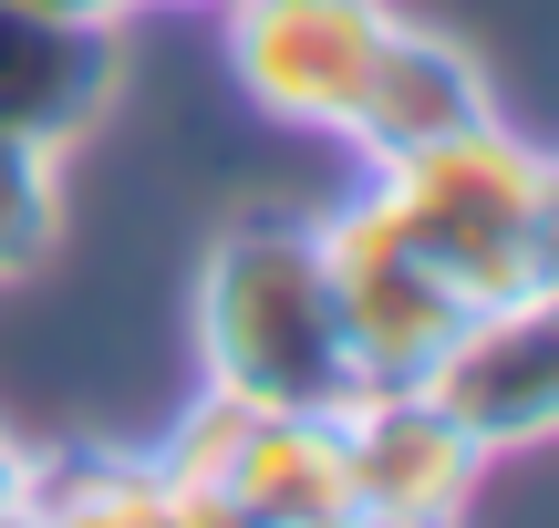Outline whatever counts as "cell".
Here are the masks:
<instances>
[{
	"label": "cell",
	"mask_w": 559,
	"mask_h": 528,
	"mask_svg": "<svg viewBox=\"0 0 559 528\" xmlns=\"http://www.w3.org/2000/svg\"><path fill=\"white\" fill-rule=\"evenodd\" d=\"M198 373L249 405L342 415L353 405V352H342L332 269H321V218L290 207H239L198 269Z\"/></svg>",
	"instance_id": "6da1fadb"
},
{
	"label": "cell",
	"mask_w": 559,
	"mask_h": 528,
	"mask_svg": "<svg viewBox=\"0 0 559 528\" xmlns=\"http://www.w3.org/2000/svg\"><path fill=\"white\" fill-rule=\"evenodd\" d=\"M549 177H559V156L508 135V115H498V124H466L445 145L373 166L362 187L404 228V249L466 311H487V301H519V290L549 280Z\"/></svg>",
	"instance_id": "7a4b0ae2"
},
{
	"label": "cell",
	"mask_w": 559,
	"mask_h": 528,
	"mask_svg": "<svg viewBox=\"0 0 559 528\" xmlns=\"http://www.w3.org/2000/svg\"><path fill=\"white\" fill-rule=\"evenodd\" d=\"M321 269H332V311H342L353 384L362 394L436 384V363L456 352V332H466V301L404 249V228L373 207V187L321 218Z\"/></svg>",
	"instance_id": "3957f363"
},
{
	"label": "cell",
	"mask_w": 559,
	"mask_h": 528,
	"mask_svg": "<svg viewBox=\"0 0 559 528\" xmlns=\"http://www.w3.org/2000/svg\"><path fill=\"white\" fill-rule=\"evenodd\" d=\"M394 32V0H218V41H228V83L290 135H332L353 115L373 41Z\"/></svg>",
	"instance_id": "277c9868"
},
{
	"label": "cell",
	"mask_w": 559,
	"mask_h": 528,
	"mask_svg": "<svg viewBox=\"0 0 559 528\" xmlns=\"http://www.w3.org/2000/svg\"><path fill=\"white\" fill-rule=\"evenodd\" d=\"M436 394L456 415V435L477 456H519V446H549L559 435V269L519 301H487L466 311L456 352L436 363Z\"/></svg>",
	"instance_id": "5b68a950"
},
{
	"label": "cell",
	"mask_w": 559,
	"mask_h": 528,
	"mask_svg": "<svg viewBox=\"0 0 559 528\" xmlns=\"http://www.w3.org/2000/svg\"><path fill=\"white\" fill-rule=\"evenodd\" d=\"M342 467H353V508L383 528H456L466 488L487 456L456 435V415L425 384L404 394H353L342 405Z\"/></svg>",
	"instance_id": "8992f818"
},
{
	"label": "cell",
	"mask_w": 559,
	"mask_h": 528,
	"mask_svg": "<svg viewBox=\"0 0 559 528\" xmlns=\"http://www.w3.org/2000/svg\"><path fill=\"white\" fill-rule=\"evenodd\" d=\"M466 124H498L487 62L466 52V41H445V32H425V21L394 11V32L373 41V73H362L353 115H342V145H353L362 166H394V156H415V145L466 135Z\"/></svg>",
	"instance_id": "52a82bcc"
},
{
	"label": "cell",
	"mask_w": 559,
	"mask_h": 528,
	"mask_svg": "<svg viewBox=\"0 0 559 528\" xmlns=\"http://www.w3.org/2000/svg\"><path fill=\"white\" fill-rule=\"evenodd\" d=\"M124 83L115 21H62L32 0H0V135L32 145H83Z\"/></svg>",
	"instance_id": "ba28073f"
},
{
	"label": "cell",
	"mask_w": 559,
	"mask_h": 528,
	"mask_svg": "<svg viewBox=\"0 0 559 528\" xmlns=\"http://www.w3.org/2000/svg\"><path fill=\"white\" fill-rule=\"evenodd\" d=\"M177 497V488H166ZM207 508H228L239 528H300L353 508V467H342V415H300V405H249L228 477L207 488Z\"/></svg>",
	"instance_id": "9c48e42d"
},
{
	"label": "cell",
	"mask_w": 559,
	"mask_h": 528,
	"mask_svg": "<svg viewBox=\"0 0 559 528\" xmlns=\"http://www.w3.org/2000/svg\"><path fill=\"white\" fill-rule=\"evenodd\" d=\"M0 528H166V488L124 446H52L32 456V488Z\"/></svg>",
	"instance_id": "30bf717a"
},
{
	"label": "cell",
	"mask_w": 559,
	"mask_h": 528,
	"mask_svg": "<svg viewBox=\"0 0 559 528\" xmlns=\"http://www.w3.org/2000/svg\"><path fill=\"white\" fill-rule=\"evenodd\" d=\"M62 239V145L0 135V290L32 280Z\"/></svg>",
	"instance_id": "8fae6325"
},
{
	"label": "cell",
	"mask_w": 559,
	"mask_h": 528,
	"mask_svg": "<svg viewBox=\"0 0 559 528\" xmlns=\"http://www.w3.org/2000/svg\"><path fill=\"white\" fill-rule=\"evenodd\" d=\"M21 488H32V446H21V435L0 425V518L21 508Z\"/></svg>",
	"instance_id": "7c38bea8"
},
{
	"label": "cell",
	"mask_w": 559,
	"mask_h": 528,
	"mask_svg": "<svg viewBox=\"0 0 559 528\" xmlns=\"http://www.w3.org/2000/svg\"><path fill=\"white\" fill-rule=\"evenodd\" d=\"M32 11H62V21H124V0H32Z\"/></svg>",
	"instance_id": "4fadbf2b"
},
{
	"label": "cell",
	"mask_w": 559,
	"mask_h": 528,
	"mask_svg": "<svg viewBox=\"0 0 559 528\" xmlns=\"http://www.w3.org/2000/svg\"><path fill=\"white\" fill-rule=\"evenodd\" d=\"M300 528H383V518H362V508H332V518H300Z\"/></svg>",
	"instance_id": "5bb4252c"
},
{
	"label": "cell",
	"mask_w": 559,
	"mask_h": 528,
	"mask_svg": "<svg viewBox=\"0 0 559 528\" xmlns=\"http://www.w3.org/2000/svg\"><path fill=\"white\" fill-rule=\"evenodd\" d=\"M124 11H218V0H124Z\"/></svg>",
	"instance_id": "9a60e30c"
},
{
	"label": "cell",
	"mask_w": 559,
	"mask_h": 528,
	"mask_svg": "<svg viewBox=\"0 0 559 528\" xmlns=\"http://www.w3.org/2000/svg\"><path fill=\"white\" fill-rule=\"evenodd\" d=\"M549 269H559V177H549Z\"/></svg>",
	"instance_id": "2e32d148"
}]
</instances>
